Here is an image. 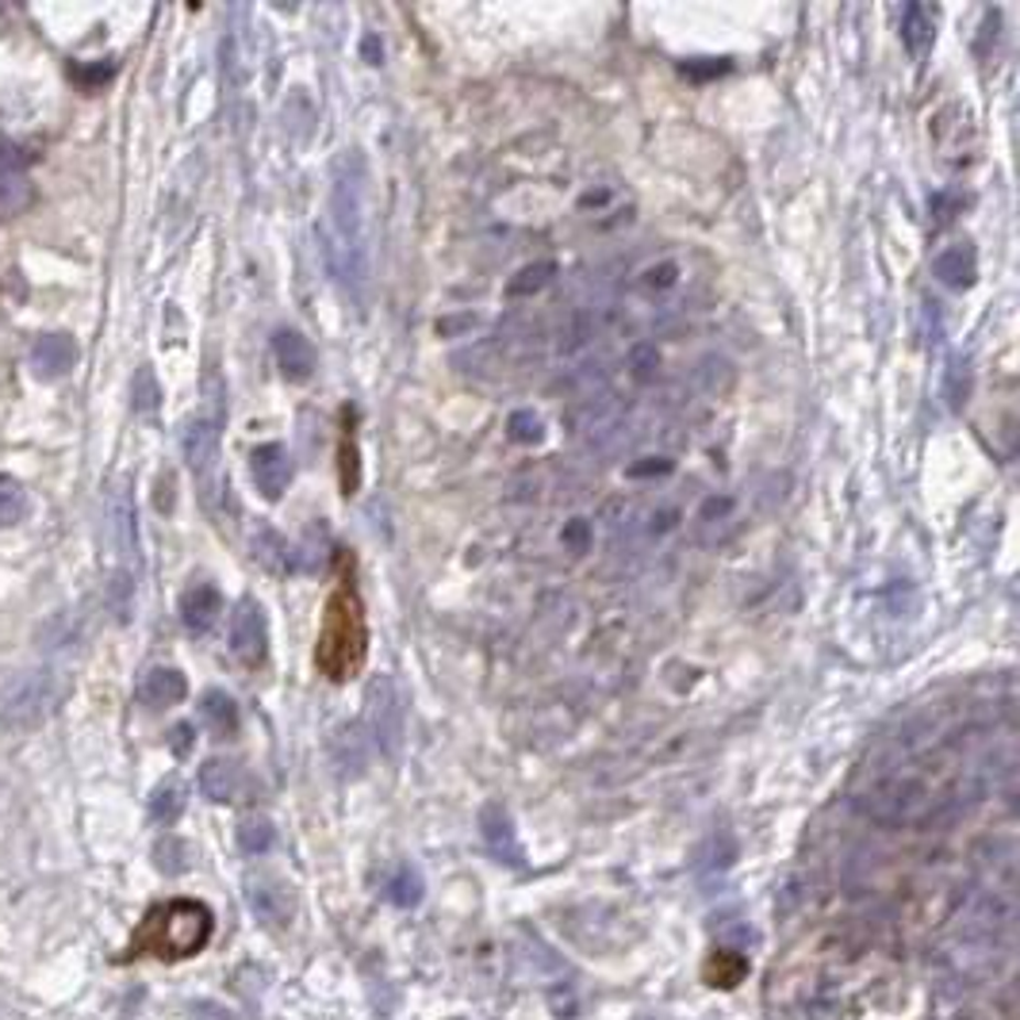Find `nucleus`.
Returning <instances> with one entry per match:
<instances>
[{
    "mask_svg": "<svg viewBox=\"0 0 1020 1020\" xmlns=\"http://www.w3.org/2000/svg\"><path fill=\"white\" fill-rule=\"evenodd\" d=\"M365 162L361 154H342L334 165V192H331V246H326V261H331L334 277L342 280L350 292H365L368 277H373V250H368V207H365Z\"/></svg>",
    "mask_w": 1020,
    "mask_h": 1020,
    "instance_id": "obj_1",
    "label": "nucleus"
},
{
    "mask_svg": "<svg viewBox=\"0 0 1020 1020\" xmlns=\"http://www.w3.org/2000/svg\"><path fill=\"white\" fill-rule=\"evenodd\" d=\"M189 1013L196 1017V1020H235V1013H230V1009L215 1006V1001H192Z\"/></svg>",
    "mask_w": 1020,
    "mask_h": 1020,
    "instance_id": "obj_33",
    "label": "nucleus"
},
{
    "mask_svg": "<svg viewBox=\"0 0 1020 1020\" xmlns=\"http://www.w3.org/2000/svg\"><path fill=\"white\" fill-rule=\"evenodd\" d=\"M265 648H269V622H265V610L257 606L254 599H243L235 606V618H230V653L254 668V664L265 661Z\"/></svg>",
    "mask_w": 1020,
    "mask_h": 1020,
    "instance_id": "obj_5",
    "label": "nucleus"
},
{
    "mask_svg": "<svg viewBox=\"0 0 1020 1020\" xmlns=\"http://www.w3.org/2000/svg\"><path fill=\"white\" fill-rule=\"evenodd\" d=\"M154 863H158V871H165V874H181L184 867H189V845H184L181 837H162L154 845Z\"/></svg>",
    "mask_w": 1020,
    "mask_h": 1020,
    "instance_id": "obj_27",
    "label": "nucleus"
},
{
    "mask_svg": "<svg viewBox=\"0 0 1020 1020\" xmlns=\"http://www.w3.org/2000/svg\"><path fill=\"white\" fill-rule=\"evenodd\" d=\"M184 814V786L176 779H165L154 794H150V817L158 825H173Z\"/></svg>",
    "mask_w": 1020,
    "mask_h": 1020,
    "instance_id": "obj_24",
    "label": "nucleus"
},
{
    "mask_svg": "<svg viewBox=\"0 0 1020 1020\" xmlns=\"http://www.w3.org/2000/svg\"><path fill=\"white\" fill-rule=\"evenodd\" d=\"M189 749H192V726H176L173 729V752L176 756H184Z\"/></svg>",
    "mask_w": 1020,
    "mask_h": 1020,
    "instance_id": "obj_36",
    "label": "nucleus"
},
{
    "mask_svg": "<svg viewBox=\"0 0 1020 1020\" xmlns=\"http://www.w3.org/2000/svg\"><path fill=\"white\" fill-rule=\"evenodd\" d=\"M368 718H373L376 737H384V744H388V749H396L399 729H404V706H399L391 679L373 683V690H368Z\"/></svg>",
    "mask_w": 1020,
    "mask_h": 1020,
    "instance_id": "obj_10",
    "label": "nucleus"
},
{
    "mask_svg": "<svg viewBox=\"0 0 1020 1020\" xmlns=\"http://www.w3.org/2000/svg\"><path fill=\"white\" fill-rule=\"evenodd\" d=\"M181 449H184L189 469L196 472V476H204L215 464V453H219V419H207V415L192 419L181 433Z\"/></svg>",
    "mask_w": 1020,
    "mask_h": 1020,
    "instance_id": "obj_9",
    "label": "nucleus"
},
{
    "mask_svg": "<svg viewBox=\"0 0 1020 1020\" xmlns=\"http://www.w3.org/2000/svg\"><path fill=\"white\" fill-rule=\"evenodd\" d=\"M967 391H970V365L963 357H955L952 368H947V404L963 407L967 404Z\"/></svg>",
    "mask_w": 1020,
    "mask_h": 1020,
    "instance_id": "obj_30",
    "label": "nucleus"
},
{
    "mask_svg": "<svg viewBox=\"0 0 1020 1020\" xmlns=\"http://www.w3.org/2000/svg\"><path fill=\"white\" fill-rule=\"evenodd\" d=\"M552 272H557V265H552V261L529 265V269L518 272V280H511V284H507V296H529V292H537V288L549 284Z\"/></svg>",
    "mask_w": 1020,
    "mask_h": 1020,
    "instance_id": "obj_29",
    "label": "nucleus"
},
{
    "mask_svg": "<svg viewBox=\"0 0 1020 1020\" xmlns=\"http://www.w3.org/2000/svg\"><path fill=\"white\" fill-rule=\"evenodd\" d=\"M254 557L261 560L265 568H272V572H288V568H292V557H288L284 537L272 534L269 526H257L254 529Z\"/></svg>",
    "mask_w": 1020,
    "mask_h": 1020,
    "instance_id": "obj_23",
    "label": "nucleus"
},
{
    "mask_svg": "<svg viewBox=\"0 0 1020 1020\" xmlns=\"http://www.w3.org/2000/svg\"><path fill=\"white\" fill-rule=\"evenodd\" d=\"M184 695H189V683L176 668H150L139 679V702L150 706V710H170Z\"/></svg>",
    "mask_w": 1020,
    "mask_h": 1020,
    "instance_id": "obj_13",
    "label": "nucleus"
},
{
    "mask_svg": "<svg viewBox=\"0 0 1020 1020\" xmlns=\"http://www.w3.org/2000/svg\"><path fill=\"white\" fill-rule=\"evenodd\" d=\"M272 837H277V829H272L269 817H246V822L238 825V848H243L246 856H261V851H269Z\"/></svg>",
    "mask_w": 1020,
    "mask_h": 1020,
    "instance_id": "obj_26",
    "label": "nucleus"
},
{
    "mask_svg": "<svg viewBox=\"0 0 1020 1020\" xmlns=\"http://www.w3.org/2000/svg\"><path fill=\"white\" fill-rule=\"evenodd\" d=\"M111 534H116V545L124 552H135V511H131V492L119 487L111 495Z\"/></svg>",
    "mask_w": 1020,
    "mask_h": 1020,
    "instance_id": "obj_25",
    "label": "nucleus"
},
{
    "mask_svg": "<svg viewBox=\"0 0 1020 1020\" xmlns=\"http://www.w3.org/2000/svg\"><path fill=\"white\" fill-rule=\"evenodd\" d=\"M272 353H277V365L288 380H308L319 365L315 345L303 339L300 331H277V339H272Z\"/></svg>",
    "mask_w": 1020,
    "mask_h": 1020,
    "instance_id": "obj_11",
    "label": "nucleus"
},
{
    "mask_svg": "<svg viewBox=\"0 0 1020 1020\" xmlns=\"http://www.w3.org/2000/svg\"><path fill=\"white\" fill-rule=\"evenodd\" d=\"M902 43L910 46L913 58H925V51L933 46V12H928L925 4H905Z\"/></svg>",
    "mask_w": 1020,
    "mask_h": 1020,
    "instance_id": "obj_19",
    "label": "nucleus"
},
{
    "mask_svg": "<svg viewBox=\"0 0 1020 1020\" xmlns=\"http://www.w3.org/2000/svg\"><path fill=\"white\" fill-rule=\"evenodd\" d=\"M223 614V595L215 583H192L181 595V622L189 633H207Z\"/></svg>",
    "mask_w": 1020,
    "mask_h": 1020,
    "instance_id": "obj_12",
    "label": "nucleus"
},
{
    "mask_svg": "<svg viewBox=\"0 0 1020 1020\" xmlns=\"http://www.w3.org/2000/svg\"><path fill=\"white\" fill-rule=\"evenodd\" d=\"M215 917L204 902L176 898L165 902L142 921L139 936L131 944V955H158V959H189L212 940Z\"/></svg>",
    "mask_w": 1020,
    "mask_h": 1020,
    "instance_id": "obj_3",
    "label": "nucleus"
},
{
    "mask_svg": "<svg viewBox=\"0 0 1020 1020\" xmlns=\"http://www.w3.org/2000/svg\"><path fill=\"white\" fill-rule=\"evenodd\" d=\"M339 476H342V495H357V487H361V449H357V419H353V411H345V422H342Z\"/></svg>",
    "mask_w": 1020,
    "mask_h": 1020,
    "instance_id": "obj_17",
    "label": "nucleus"
},
{
    "mask_svg": "<svg viewBox=\"0 0 1020 1020\" xmlns=\"http://www.w3.org/2000/svg\"><path fill=\"white\" fill-rule=\"evenodd\" d=\"M933 272H936L940 284H947V288H970L978 277V257L967 243H955V246H947V250L936 254Z\"/></svg>",
    "mask_w": 1020,
    "mask_h": 1020,
    "instance_id": "obj_14",
    "label": "nucleus"
},
{
    "mask_svg": "<svg viewBox=\"0 0 1020 1020\" xmlns=\"http://www.w3.org/2000/svg\"><path fill=\"white\" fill-rule=\"evenodd\" d=\"M23 507H28V495H23L20 480L0 476V526H12V522H20Z\"/></svg>",
    "mask_w": 1020,
    "mask_h": 1020,
    "instance_id": "obj_28",
    "label": "nucleus"
},
{
    "mask_svg": "<svg viewBox=\"0 0 1020 1020\" xmlns=\"http://www.w3.org/2000/svg\"><path fill=\"white\" fill-rule=\"evenodd\" d=\"M365 58L373 62V66H376V62H380V46H376V39H373V35L365 39Z\"/></svg>",
    "mask_w": 1020,
    "mask_h": 1020,
    "instance_id": "obj_37",
    "label": "nucleus"
},
{
    "mask_svg": "<svg viewBox=\"0 0 1020 1020\" xmlns=\"http://www.w3.org/2000/svg\"><path fill=\"white\" fill-rule=\"evenodd\" d=\"M135 407H139V411L158 407V380L150 368H139V376H135Z\"/></svg>",
    "mask_w": 1020,
    "mask_h": 1020,
    "instance_id": "obj_31",
    "label": "nucleus"
},
{
    "mask_svg": "<svg viewBox=\"0 0 1020 1020\" xmlns=\"http://www.w3.org/2000/svg\"><path fill=\"white\" fill-rule=\"evenodd\" d=\"M511 438L514 441H537L541 438V419L534 411H514L511 415Z\"/></svg>",
    "mask_w": 1020,
    "mask_h": 1020,
    "instance_id": "obj_32",
    "label": "nucleus"
},
{
    "mask_svg": "<svg viewBox=\"0 0 1020 1020\" xmlns=\"http://www.w3.org/2000/svg\"><path fill=\"white\" fill-rule=\"evenodd\" d=\"M733 859H737V840L729 837V833H713V837L702 845V851H698L695 871L702 874V879L706 874H721V871L733 867Z\"/></svg>",
    "mask_w": 1020,
    "mask_h": 1020,
    "instance_id": "obj_22",
    "label": "nucleus"
},
{
    "mask_svg": "<svg viewBox=\"0 0 1020 1020\" xmlns=\"http://www.w3.org/2000/svg\"><path fill=\"white\" fill-rule=\"evenodd\" d=\"M31 365H35L39 376H62L77 365V345L66 334H46V339L35 342L31 350Z\"/></svg>",
    "mask_w": 1020,
    "mask_h": 1020,
    "instance_id": "obj_16",
    "label": "nucleus"
},
{
    "mask_svg": "<svg viewBox=\"0 0 1020 1020\" xmlns=\"http://www.w3.org/2000/svg\"><path fill=\"white\" fill-rule=\"evenodd\" d=\"M480 833H484V845L492 848L495 859H503L511 867H526V856H522L518 837H514V822L500 802H487L480 809Z\"/></svg>",
    "mask_w": 1020,
    "mask_h": 1020,
    "instance_id": "obj_8",
    "label": "nucleus"
},
{
    "mask_svg": "<svg viewBox=\"0 0 1020 1020\" xmlns=\"http://www.w3.org/2000/svg\"><path fill=\"white\" fill-rule=\"evenodd\" d=\"M200 713H204V721L212 726L215 737H235L238 733V706H235V698L223 695V690H207Z\"/></svg>",
    "mask_w": 1020,
    "mask_h": 1020,
    "instance_id": "obj_21",
    "label": "nucleus"
},
{
    "mask_svg": "<svg viewBox=\"0 0 1020 1020\" xmlns=\"http://www.w3.org/2000/svg\"><path fill=\"white\" fill-rule=\"evenodd\" d=\"M246 898H250L254 917L261 921L265 928H284L288 921H292V910H296L292 890L280 879H272V874H254V879L246 882Z\"/></svg>",
    "mask_w": 1020,
    "mask_h": 1020,
    "instance_id": "obj_6",
    "label": "nucleus"
},
{
    "mask_svg": "<svg viewBox=\"0 0 1020 1020\" xmlns=\"http://www.w3.org/2000/svg\"><path fill=\"white\" fill-rule=\"evenodd\" d=\"M250 476L265 500H280L288 492V484H292V457H288V449L277 445V441L257 445L250 453Z\"/></svg>",
    "mask_w": 1020,
    "mask_h": 1020,
    "instance_id": "obj_7",
    "label": "nucleus"
},
{
    "mask_svg": "<svg viewBox=\"0 0 1020 1020\" xmlns=\"http://www.w3.org/2000/svg\"><path fill=\"white\" fill-rule=\"evenodd\" d=\"M54 702H58V679L51 672H31L0 698V721L8 729H31L54 710Z\"/></svg>",
    "mask_w": 1020,
    "mask_h": 1020,
    "instance_id": "obj_4",
    "label": "nucleus"
},
{
    "mask_svg": "<svg viewBox=\"0 0 1020 1020\" xmlns=\"http://www.w3.org/2000/svg\"><path fill=\"white\" fill-rule=\"evenodd\" d=\"M565 541L572 545V549H583V541H588V522H583V518H576L572 526L565 529Z\"/></svg>",
    "mask_w": 1020,
    "mask_h": 1020,
    "instance_id": "obj_35",
    "label": "nucleus"
},
{
    "mask_svg": "<svg viewBox=\"0 0 1020 1020\" xmlns=\"http://www.w3.org/2000/svg\"><path fill=\"white\" fill-rule=\"evenodd\" d=\"M384 894L391 898L396 905H404V910H411V905L422 902L426 887H422V874L415 871L411 863H399L388 871V879H384Z\"/></svg>",
    "mask_w": 1020,
    "mask_h": 1020,
    "instance_id": "obj_20",
    "label": "nucleus"
},
{
    "mask_svg": "<svg viewBox=\"0 0 1020 1020\" xmlns=\"http://www.w3.org/2000/svg\"><path fill=\"white\" fill-rule=\"evenodd\" d=\"M368 656V618L361 591L350 576V560H339V583H334L331 599L323 606V625H319L315 641V664L326 679L345 683L357 676L361 664Z\"/></svg>",
    "mask_w": 1020,
    "mask_h": 1020,
    "instance_id": "obj_2",
    "label": "nucleus"
},
{
    "mask_svg": "<svg viewBox=\"0 0 1020 1020\" xmlns=\"http://www.w3.org/2000/svg\"><path fill=\"white\" fill-rule=\"evenodd\" d=\"M23 165V158H20V150L12 147V142L0 135V173H15Z\"/></svg>",
    "mask_w": 1020,
    "mask_h": 1020,
    "instance_id": "obj_34",
    "label": "nucleus"
},
{
    "mask_svg": "<svg viewBox=\"0 0 1020 1020\" xmlns=\"http://www.w3.org/2000/svg\"><path fill=\"white\" fill-rule=\"evenodd\" d=\"M702 978L718 990H733L749 978V959L741 952H713L702 967Z\"/></svg>",
    "mask_w": 1020,
    "mask_h": 1020,
    "instance_id": "obj_18",
    "label": "nucleus"
},
{
    "mask_svg": "<svg viewBox=\"0 0 1020 1020\" xmlns=\"http://www.w3.org/2000/svg\"><path fill=\"white\" fill-rule=\"evenodd\" d=\"M453 1020H461V1017H453Z\"/></svg>",
    "mask_w": 1020,
    "mask_h": 1020,
    "instance_id": "obj_38",
    "label": "nucleus"
},
{
    "mask_svg": "<svg viewBox=\"0 0 1020 1020\" xmlns=\"http://www.w3.org/2000/svg\"><path fill=\"white\" fill-rule=\"evenodd\" d=\"M243 783H246L243 767H238L235 760H207V764L200 767V791L212 802H238Z\"/></svg>",
    "mask_w": 1020,
    "mask_h": 1020,
    "instance_id": "obj_15",
    "label": "nucleus"
}]
</instances>
